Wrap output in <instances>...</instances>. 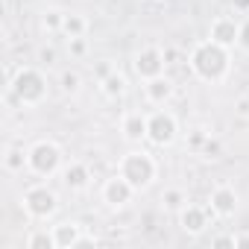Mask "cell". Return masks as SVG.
I'll list each match as a JSON object with an SVG mask.
<instances>
[{"instance_id": "cell-1", "label": "cell", "mask_w": 249, "mask_h": 249, "mask_svg": "<svg viewBox=\"0 0 249 249\" xmlns=\"http://www.w3.org/2000/svg\"><path fill=\"white\" fill-rule=\"evenodd\" d=\"M188 65H191V73H194L196 79L217 85V82H223V79L229 76V71H231V56H229V47H223V44L205 38V41H199V44L191 50Z\"/></svg>"}, {"instance_id": "cell-2", "label": "cell", "mask_w": 249, "mask_h": 249, "mask_svg": "<svg viewBox=\"0 0 249 249\" xmlns=\"http://www.w3.org/2000/svg\"><path fill=\"white\" fill-rule=\"evenodd\" d=\"M117 173L141 194V191H147V188L159 179V161H156L147 150H129L126 156H120Z\"/></svg>"}, {"instance_id": "cell-3", "label": "cell", "mask_w": 249, "mask_h": 249, "mask_svg": "<svg viewBox=\"0 0 249 249\" xmlns=\"http://www.w3.org/2000/svg\"><path fill=\"white\" fill-rule=\"evenodd\" d=\"M9 94L27 106V108H36L47 100V76L41 68H18V73L9 79Z\"/></svg>"}, {"instance_id": "cell-4", "label": "cell", "mask_w": 249, "mask_h": 249, "mask_svg": "<svg viewBox=\"0 0 249 249\" xmlns=\"http://www.w3.org/2000/svg\"><path fill=\"white\" fill-rule=\"evenodd\" d=\"M62 167H65V153H62V147H59L56 141L41 138V141H36V144L27 150V170H30L33 176L50 179V176L62 173Z\"/></svg>"}, {"instance_id": "cell-5", "label": "cell", "mask_w": 249, "mask_h": 249, "mask_svg": "<svg viewBox=\"0 0 249 249\" xmlns=\"http://www.w3.org/2000/svg\"><path fill=\"white\" fill-rule=\"evenodd\" d=\"M24 202V211L33 217V220H50L56 211H59V194L50 188V185H30L21 196Z\"/></svg>"}, {"instance_id": "cell-6", "label": "cell", "mask_w": 249, "mask_h": 249, "mask_svg": "<svg viewBox=\"0 0 249 249\" xmlns=\"http://www.w3.org/2000/svg\"><path fill=\"white\" fill-rule=\"evenodd\" d=\"M176 138H179V120L173 111L159 106L156 111L147 114V141L153 147H170Z\"/></svg>"}, {"instance_id": "cell-7", "label": "cell", "mask_w": 249, "mask_h": 249, "mask_svg": "<svg viewBox=\"0 0 249 249\" xmlns=\"http://www.w3.org/2000/svg\"><path fill=\"white\" fill-rule=\"evenodd\" d=\"M132 68H135V76H138L141 82H147V79H156V76L164 73V68H167V56H164L161 47L150 44V47H141V50L135 53Z\"/></svg>"}, {"instance_id": "cell-8", "label": "cell", "mask_w": 249, "mask_h": 249, "mask_svg": "<svg viewBox=\"0 0 249 249\" xmlns=\"http://www.w3.org/2000/svg\"><path fill=\"white\" fill-rule=\"evenodd\" d=\"M138 191L123 179L120 173H114L111 179H106L103 182V188H100V199L111 208V211H117V208H126L129 202H132V196H135Z\"/></svg>"}, {"instance_id": "cell-9", "label": "cell", "mask_w": 249, "mask_h": 249, "mask_svg": "<svg viewBox=\"0 0 249 249\" xmlns=\"http://www.w3.org/2000/svg\"><path fill=\"white\" fill-rule=\"evenodd\" d=\"M208 208H211L214 217L229 220V217L237 214V208H240V196H237V191H234L231 185H217V188L211 191V196H208Z\"/></svg>"}, {"instance_id": "cell-10", "label": "cell", "mask_w": 249, "mask_h": 249, "mask_svg": "<svg viewBox=\"0 0 249 249\" xmlns=\"http://www.w3.org/2000/svg\"><path fill=\"white\" fill-rule=\"evenodd\" d=\"M179 226H182V231L191 234V237L202 234V231L211 226V208H208V205H194V202H188V205L179 211Z\"/></svg>"}, {"instance_id": "cell-11", "label": "cell", "mask_w": 249, "mask_h": 249, "mask_svg": "<svg viewBox=\"0 0 249 249\" xmlns=\"http://www.w3.org/2000/svg\"><path fill=\"white\" fill-rule=\"evenodd\" d=\"M237 33H240V21H234V18H229V15H220V18H214V21H211L208 38L231 50V47L237 44Z\"/></svg>"}, {"instance_id": "cell-12", "label": "cell", "mask_w": 249, "mask_h": 249, "mask_svg": "<svg viewBox=\"0 0 249 249\" xmlns=\"http://www.w3.org/2000/svg\"><path fill=\"white\" fill-rule=\"evenodd\" d=\"M173 94H176V85H173V79H170L167 73H161V76L144 82V97H147L150 106H167Z\"/></svg>"}, {"instance_id": "cell-13", "label": "cell", "mask_w": 249, "mask_h": 249, "mask_svg": "<svg viewBox=\"0 0 249 249\" xmlns=\"http://www.w3.org/2000/svg\"><path fill=\"white\" fill-rule=\"evenodd\" d=\"M50 231H53V237H56V249H79V243L85 240L82 226H79L76 220H62V223H56Z\"/></svg>"}, {"instance_id": "cell-14", "label": "cell", "mask_w": 249, "mask_h": 249, "mask_svg": "<svg viewBox=\"0 0 249 249\" xmlns=\"http://www.w3.org/2000/svg\"><path fill=\"white\" fill-rule=\"evenodd\" d=\"M59 176H62V182H65L68 191H85L91 185V179H94L91 176V167L85 161H68Z\"/></svg>"}, {"instance_id": "cell-15", "label": "cell", "mask_w": 249, "mask_h": 249, "mask_svg": "<svg viewBox=\"0 0 249 249\" xmlns=\"http://www.w3.org/2000/svg\"><path fill=\"white\" fill-rule=\"evenodd\" d=\"M120 132L129 144H141L147 141V114L144 111H126L120 120Z\"/></svg>"}, {"instance_id": "cell-16", "label": "cell", "mask_w": 249, "mask_h": 249, "mask_svg": "<svg viewBox=\"0 0 249 249\" xmlns=\"http://www.w3.org/2000/svg\"><path fill=\"white\" fill-rule=\"evenodd\" d=\"M100 91L108 97V100H117L126 94V76H123L120 71H111L106 79H100Z\"/></svg>"}, {"instance_id": "cell-17", "label": "cell", "mask_w": 249, "mask_h": 249, "mask_svg": "<svg viewBox=\"0 0 249 249\" xmlns=\"http://www.w3.org/2000/svg\"><path fill=\"white\" fill-rule=\"evenodd\" d=\"M3 167L9 170V173H24L27 170V150L24 147H6L3 150Z\"/></svg>"}, {"instance_id": "cell-18", "label": "cell", "mask_w": 249, "mask_h": 249, "mask_svg": "<svg viewBox=\"0 0 249 249\" xmlns=\"http://www.w3.org/2000/svg\"><path fill=\"white\" fill-rule=\"evenodd\" d=\"M24 246H27V249H56V237H53V231H47V229H36V231L27 234Z\"/></svg>"}, {"instance_id": "cell-19", "label": "cell", "mask_w": 249, "mask_h": 249, "mask_svg": "<svg viewBox=\"0 0 249 249\" xmlns=\"http://www.w3.org/2000/svg\"><path fill=\"white\" fill-rule=\"evenodd\" d=\"M161 205H164V211H182L185 205H188V194L182 191V188H167L164 194H161Z\"/></svg>"}, {"instance_id": "cell-20", "label": "cell", "mask_w": 249, "mask_h": 249, "mask_svg": "<svg viewBox=\"0 0 249 249\" xmlns=\"http://www.w3.org/2000/svg\"><path fill=\"white\" fill-rule=\"evenodd\" d=\"M59 88H62L65 97H76L82 91V76L76 71H62L59 73Z\"/></svg>"}, {"instance_id": "cell-21", "label": "cell", "mask_w": 249, "mask_h": 249, "mask_svg": "<svg viewBox=\"0 0 249 249\" xmlns=\"http://www.w3.org/2000/svg\"><path fill=\"white\" fill-rule=\"evenodd\" d=\"M62 33H65L68 38H79V36L88 33V21H85L82 15H76V12H71V15H65V27H62Z\"/></svg>"}, {"instance_id": "cell-22", "label": "cell", "mask_w": 249, "mask_h": 249, "mask_svg": "<svg viewBox=\"0 0 249 249\" xmlns=\"http://www.w3.org/2000/svg\"><path fill=\"white\" fill-rule=\"evenodd\" d=\"M65 27V12L62 9H44L41 12V30L44 33H62Z\"/></svg>"}, {"instance_id": "cell-23", "label": "cell", "mask_w": 249, "mask_h": 249, "mask_svg": "<svg viewBox=\"0 0 249 249\" xmlns=\"http://www.w3.org/2000/svg\"><path fill=\"white\" fill-rule=\"evenodd\" d=\"M208 138H211V135H208L205 129H191V132H188V147L196 150V153H202V147H205Z\"/></svg>"}, {"instance_id": "cell-24", "label": "cell", "mask_w": 249, "mask_h": 249, "mask_svg": "<svg viewBox=\"0 0 249 249\" xmlns=\"http://www.w3.org/2000/svg\"><path fill=\"white\" fill-rule=\"evenodd\" d=\"M68 50H71L73 59H82V56L88 53V41H85V36H79V38H68Z\"/></svg>"}, {"instance_id": "cell-25", "label": "cell", "mask_w": 249, "mask_h": 249, "mask_svg": "<svg viewBox=\"0 0 249 249\" xmlns=\"http://www.w3.org/2000/svg\"><path fill=\"white\" fill-rule=\"evenodd\" d=\"M38 65L41 68H53L56 65V50L53 47H41L38 50Z\"/></svg>"}, {"instance_id": "cell-26", "label": "cell", "mask_w": 249, "mask_h": 249, "mask_svg": "<svg viewBox=\"0 0 249 249\" xmlns=\"http://www.w3.org/2000/svg\"><path fill=\"white\" fill-rule=\"evenodd\" d=\"M237 47L249 53V18L240 21V33H237Z\"/></svg>"}, {"instance_id": "cell-27", "label": "cell", "mask_w": 249, "mask_h": 249, "mask_svg": "<svg viewBox=\"0 0 249 249\" xmlns=\"http://www.w3.org/2000/svg\"><path fill=\"white\" fill-rule=\"evenodd\" d=\"M223 153V144L217 141V138H208L205 141V147H202V156H208V159H217Z\"/></svg>"}, {"instance_id": "cell-28", "label": "cell", "mask_w": 249, "mask_h": 249, "mask_svg": "<svg viewBox=\"0 0 249 249\" xmlns=\"http://www.w3.org/2000/svg\"><path fill=\"white\" fill-rule=\"evenodd\" d=\"M111 71H117V68H114L111 62H97V68H94V73H97V79H106V76H108Z\"/></svg>"}, {"instance_id": "cell-29", "label": "cell", "mask_w": 249, "mask_h": 249, "mask_svg": "<svg viewBox=\"0 0 249 249\" xmlns=\"http://www.w3.org/2000/svg\"><path fill=\"white\" fill-rule=\"evenodd\" d=\"M234 111H237L240 117H249V97H240V100L234 103Z\"/></svg>"}, {"instance_id": "cell-30", "label": "cell", "mask_w": 249, "mask_h": 249, "mask_svg": "<svg viewBox=\"0 0 249 249\" xmlns=\"http://www.w3.org/2000/svg\"><path fill=\"white\" fill-rule=\"evenodd\" d=\"M229 3H231V9H234V12L249 15V0H229Z\"/></svg>"}, {"instance_id": "cell-31", "label": "cell", "mask_w": 249, "mask_h": 249, "mask_svg": "<svg viewBox=\"0 0 249 249\" xmlns=\"http://www.w3.org/2000/svg\"><path fill=\"white\" fill-rule=\"evenodd\" d=\"M211 246H234V234H223V237H214Z\"/></svg>"}, {"instance_id": "cell-32", "label": "cell", "mask_w": 249, "mask_h": 249, "mask_svg": "<svg viewBox=\"0 0 249 249\" xmlns=\"http://www.w3.org/2000/svg\"><path fill=\"white\" fill-rule=\"evenodd\" d=\"M234 249H249V234H234Z\"/></svg>"}]
</instances>
